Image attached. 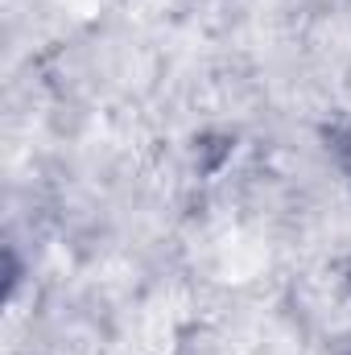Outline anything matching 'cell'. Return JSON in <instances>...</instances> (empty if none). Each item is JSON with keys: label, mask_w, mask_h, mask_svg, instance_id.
<instances>
[{"label": "cell", "mask_w": 351, "mask_h": 355, "mask_svg": "<svg viewBox=\"0 0 351 355\" xmlns=\"http://www.w3.org/2000/svg\"><path fill=\"white\" fill-rule=\"evenodd\" d=\"M174 339H178L174 318H170L166 310H157V314H149V318L141 322V331H137V352L141 355H170L174 352Z\"/></svg>", "instance_id": "obj_1"}]
</instances>
